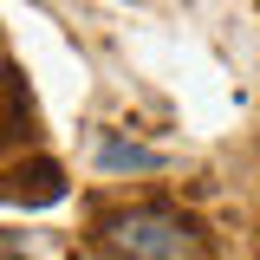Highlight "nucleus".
<instances>
[{
    "label": "nucleus",
    "instance_id": "obj_2",
    "mask_svg": "<svg viewBox=\"0 0 260 260\" xmlns=\"http://www.w3.org/2000/svg\"><path fill=\"white\" fill-rule=\"evenodd\" d=\"M65 195V169L46 156L32 162H13V169H0V202H26V208H52Z\"/></svg>",
    "mask_w": 260,
    "mask_h": 260
},
{
    "label": "nucleus",
    "instance_id": "obj_3",
    "mask_svg": "<svg viewBox=\"0 0 260 260\" xmlns=\"http://www.w3.org/2000/svg\"><path fill=\"white\" fill-rule=\"evenodd\" d=\"M98 169H111V176H156V169H169V156L162 150H143V143H124V137H98Z\"/></svg>",
    "mask_w": 260,
    "mask_h": 260
},
{
    "label": "nucleus",
    "instance_id": "obj_1",
    "mask_svg": "<svg viewBox=\"0 0 260 260\" xmlns=\"http://www.w3.org/2000/svg\"><path fill=\"white\" fill-rule=\"evenodd\" d=\"M98 234H104V247H111L117 260H208V234H202V221L162 208V202L111 208V215L98 221Z\"/></svg>",
    "mask_w": 260,
    "mask_h": 260
},
{
    "label": "nucleus",
    "instance_id": "obj_4",
    "mask_svg": "<svg viewBox=\"0 0 260 260\" xmlns=\"http://www.w3.org/2000/svg\"><path fill=\"white\" fill-rule=\"evenodd\" d=\"M0 260H20V254H13V247H7V254H0Z\"/></svg>",
    "mask_w": 260,
    "mask_h": 260
}]
</instances>
